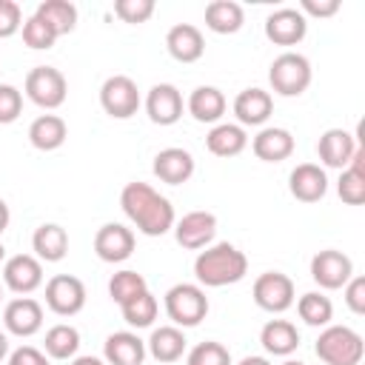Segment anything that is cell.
Here are the masks:
<instances>
[{
  "mask_svg": "<svg viewBox=\"0 0 365 365\" xmlns=\"http://www.w3.org/2000/svg\"><path fill=\"white\" fill-rule=\"evenodd\" d=\"M151 171H154L157 180H163V182H168V185H182V182H188L191 174H194V157H191V151L171 145V148L157 151Z\"/></svg>",
  "mask_w": 365,
  "mask_h": 365,
  "instance_id": "19",
  "label": "cell"
},
{
  "mask_svg": "<svg viewBox=\"0 0 365 365\" xmlns=\"http://www.w3.org/2000/svg\"><path fill=\"white\" fill-rule=\"evenodd\" d=\"M106 365H143L145 359V342L131 331H117L103 345Z\"/></svg>",
  "mask_w": 365,
  "mask_h": 365,
  "instance_id": "24",
  "label": "cell"
},
{
  "mask_svg": "<svg viewBox=\"0 0 365 365\" xmlns=\"http://www.w3.org/2000/svg\"><path fill=\"white\" fill-rule=\"evenodd\" d=\"M31 248L40 262H60L68 254V234L57 222H43L31 234Z\"/></svg>",
  "mask_w": 365,
  "mask_h": 365,
  "instance_id": "23",
  "label": "cell"
},
{
  "mask_svg": "<svg viewBox=\"0 0 365 365\" xmlns=\"http://www.w3.org/2000/svg\"><path fill=\"white\" fill-rule=\"evenodd\" d=\"M23 111V91L11 83H0V125H9Z\"/></svg>",
  "mask_w": 365,
  "mask_h": 365,
  "instance_id": "39",
  "label": "cell"
},
{
  "mask_svg": "<svg viewBox=\"0 0 365 365\" xmlns=\"http://www.w3.org/2000/svg\"><path fill=\"white\" fill-rule=\"evenodd\" d=\"M94 254L103 262H125L134 254V231L123 222H106L94 234Z\"/></svg>",
  "mask_w": 365,
  "mask_h": 365,
  "instance_id": "11",
  "label": "cell"
},
{
  "mask_svg": "<svg viewBox=\"0 0 365 365\" xmlns=\"http://www.w3.org/2000/svg\"><path fill=\"white\" fill-rule=\"evenodd\" d=\"M165 48L177 63H197L205 51V37L191 23H177L165 34Z\"/></svg>",
  "mask_w": 365,
  "mask_h": 365,
  "instance_id": "20",
  "label": "cell"
},
{
  "mask_svg": "<svg viewBox=\"0 0 365 365\" xmlns=\"http://www.w3.org/2000/svg\"><path fill=\"white\" fill-rule=\"evenodd\" d=\"M9 220H11V211H9L6 200H0V237H3V231L9 228Z\"/></svg>",
  "mask_w": 365,
  "mask_h": 365,
  "instance_id": "45",
  "label": "cell"
},
{
  "mask_svg": "<svg viewBox=\"0 0 365 365\" xmlns=\"http://www.w3.org/2000/svg\"><path fill=\"white\" fill-rule=\"evenodd\" d=\"M185 365H231V354L222 342L205 339V342H200L188 351Z\"/></svg>",
  "mask_w": 365,
  "mask_h": 365,
  "instance_id": "38",
  "label": "cell"
},
{
  "mask_svg": "<svg viewBox=\"0 0 365 365\" xmlns=\"http://www.w3.org/2000/svg\"><path fill=\"white\" fill-rule=\"evenodd\" d=\"M71 365H106L103 359H97V356H74L71 359Z\"/></svg>",
  "mask_w": 365,
  "mask_h": 365,
  "instance_id": "46",
  "label": "cell"
},
{
  "mask_svg": "<svg viewBox=\"0 0 365 365\" xmlns=\"http://www.w3.org/2000/svg\"><path fill=\"white\" fill-rule=\"evenodd\" d=\"M0 305H3V285H0Z\"/></svg>",
  "mask_w": 365,
  "mask_h": 365,
  "instance_id": "51",
  "label": "cell"
},
{
  "mask_svg": "<svg viewBox=\"0 0 365 365\" xmlns=\"http://www.w3.org/2000/svg\"><path fill=\"white\" fill-rule=\"evenodd\" d=\"M237 365H271L265 356H242Z\"/></svg>",
  "mask_w": 365,
  "mask_h": 365,
  "instance_id": "47",
  "label": "cell"
},
{
  "mask_svg": "<svg viewBox=\"0 0 365 365\" xmlns=\"http://www.w3.org/2000/svg\"><path fill=\"white\" fill-rule=\"evenodd\" d=\"M100 106L114 120H128L140 108V88L131 77L114 74L100 86Z\"/></svg>",
  "mask_w": 365,
  "mask_h": 365,
  "instance_id": "7",
  "label": "cell"
},
{
  "mask_svg": "<svg viewBox=\"0 0 365 365\" xmlns=\"http://www.w3.org/2000/svg\"><path fill=\"white\" fill-rule=\"evenodd\" d=\"M120 311H123V319H125L131 328H148V325L157 319L160 302H157V297L145 288V291H140L137 297L125 299V302L120 305Z\"/></svg>",
  "mask_w": 365,
  "mask_h": 365,
  "instance_id": "35",
  "label": "cell"
},
{
  "mask_svg": "<svg viewBox=\"0 0 365 365\" xmlns=\"http://www.w3.org/2000/svg\"><path fill=\"white\" fill-rule=\"evenodd\" d=\"M308 34V17L299 9H277L265 17V37L277 46H297Z\"/></svg>",
  "mask_w": 365,
  "mask_h": 365,
  "instance_id": "12",
  "label": "cell"
},
{
  "mask_svg": "<svg viewBox=\"0 0 365 365\" xmlns=\"http://www.w3.org/2000/svg\"><path fill=\"white\" fill-rule=\"evenodd\" d=\"M311 63L299 51H282L268 68V83L279 97H299L311 86Z\"/></svg>",
  "mask_w": 365,
  "mask_h": 365,
  "instance_id": "4",
  "label": "cell"
},
{
  "mask_svg": "<svg viewBox=\"0 0 365 365\" xmlns=\"http://www.w3.org/2000/svg\"><path fill=\"white\" fill-rule=\"evenodd\" d=\"M356 148H359L356 137L351 131H345V128H328L319 137V143H317V154H319L322 165L339 168V171L351 163V157L356 154Z\"/></svg>",
  "mask_w": 365,
  "mask_h": 365,
  "instance_id": "18",
  "label": "cell"
},
{
  "mask_svg": "<svg viewBox=\"0 0 365 365\" xmlns=\"http://www.w3.org/2000/svg\"><path fill=\"white\" fill-rule=\"evenodd\" d=\"M46 305L57 317H74L86 305V285L74 274H54L46 282Z\"/></svg>",
  "mask_w": 365,
  "mask_h": 365,
  "instance_id": "9",
  "label": "cell"
},
{
  "mask_svg": "<svg viewBox=\"0 0 365 365\" xmlns=\"http://www.w3.org/2000/svg\"><path fill=\"white\" fill-rule=\"evenodd\" d=\"M299 11L311 17H334L339 11V0H299Z\"/></svg>",
  "mask_w": 365,
  "mask_h": 365,
  "instance_id": "44",
  "label": "cell"
},
{
  "mask_svg": "<svg viewBox=\"0 0 365 365\" xmlns=\"http://www.w3.org/2000/svg\"><path fill=\"white\" fill-rule=\"evenodd\" d=\"M182 94L171 83H157L145 94V114L154 125H174L182 117Z\"/></svg>",
  "mask_w": 365,
  "mask_h": 365,
  "instance_id": "15",
  "label": "cell"
},
{
  "mask_svg": "<svg viewBox=\"0 0 365 365\" xmlns=\"http://www.w3.org/2000/svg\"><path fill=\"white\" fill-rule=\"evenodd\" d=\"M185 334L182 328L177 325H160L151 331L148 342H145V351L157 359V362H177L182 354H185Z\"/></svg>",
  "mask_w": 365,
  "mask_h": 365,
  "instance_id": "29",
  "label": "cell"
},
{
  "mask_svg": "<svg viewBox=\"0 0 365 365\" xmlns=\"http://www.w3.org/2000/svg\"><path fill=\"white\" fill-rule=\"evenodd\" d=\"M3 282L14 294H31L43 285V262L34 254H14L3 262Z\"/></svg>",
  "mask_w": 365,
  "mask_h": 365,
  "instance_id": "14",
  "label": "cell"
},
{
  "mask_svg": "<svg viewBox=\"0 0 365 365\" xmlns=\"http://www.w3.org/2000/svg\"><path fill=\"white\" fill-rule=\"evenodd\" d=\"M282 365H305V362H299V359H285Z\"/></svg>",
  "mask_w": 365,
  "mask_h": 365,
  "instance_id": "49",
  "label": "cell"
},
{
  "mask_svg": "<svg viewBox=\"0 0 365 365\" xmlns=\"http://www.w3.org/2000/svg\"><path fill=\"white\" fill-rule=\"evenodd\" d=\"M294 134L288 128H279V125H268V128H259V134L251 140V151L257 160L262 163H282L294 154Z\"/></svg>",
  "mask_w": 365,
  "mask_h": 365,
  "instance_id": "21",
  "label": "cell"
},
{
  "mask_svg": "<svg viewBox=\"0 0 365 365\" xmlns=\"http://www.w3.org/2000/svg\"><path fill=\"white\" fill-rule=\"evenodd\" d=\"M248 274V257L231 245V242H217L208 245L205 251L197 254L194 259V277L205 288H222L234 285Z\"/></svg>",
  "mask_w": 365,
  "mask_h": 365,
  "instance_id": "2",
  "label": "cell"
},
{
  "mask_svg": "<svg viewBox=\"0 0 365 365\" xmlns=\"http://www.w3.org/2000/svg\"><path fill=\"white\" fill-rule=\"evenodd\" d=\"M297 314H299V319L305 325L325 328L334 319V302L325 294H319V291H308V294H302L297 299Z\"/></svg>",
  "mask_w": 365,
  "mask_h": 365,
  "instance_id": "33",
  "label": "cell"
},
{
  "mask_svg": "<svg viewBox=\"0 0 365 365\" xmlns=\"http://www.w3.org/2000/svg\"><path fill=\"white\" fill-rule=\"evenodd\" d=\"M120 205H123L125 217L137 225V231L145 237H163L177 222L171 200L140 180L125 182V188L120 191Z\"/></svg>",
  "mask_w": 365,
  "mask_h": 365,
  "instance_id": "1",
  "label": "cell"
},
{
  "mask_svg": "<svg viewBox=\"0 0 365 365\" xmlns=\"http://www.w3.org/2000/svg\"><path fill=\"white\" fill-rule=\"evenodd\" d=\"M148 288V282H145V277L143 274H137V271H117L111 279H108V297L117 302V305H123L125 299H131V297H137L140 291H145Z\"/></svg>",
  "mask_w": 365,
  "mask_h": 365,
  "instance_id": "36",
  "label": "cell"
},
{
  "mask_svg": "<svg viewBox=\"0 0 365 365\" xmlns=\"http://www.w3.org/2000/svg\"><path fill=\"white\" fill-rule=\"evenodd\" d=\"M254 302L268 314H282L294 305V279L282 271H265L254 279Z\"/></svg>",
  "mask_w": 365,
  "mask_h": 365,
  "instance_id": "8",
  "label": "cell"
},
{
  "mask_svg": "<svg viewBox=\"0 0 365 365\" xmlns=\"http://www.w3.org/2000/svg\"><path fill=\"white\" fill-rule=\"evenodd\" d=\"M188 114L197 120V123H217L225 108H228V100L225 94L217 88V86H197L191 94H188V103H185Z\"/></svg>",
  "mask_w": 365,
  "mask_h": 365,
  "instance_id": "25",
  "label": "cell"
},
{
  "mask_svg": "<svg viewBox=\"0 0 365 365\" xmlns=\"http://www.w3.org/2000/svg\"><path fill=\"white\" fill-rule=\"evenodd\" d=\"M54 40H57V31H54L43 17L31 14V17L23 20V43H26L29 48H37V51H40V48H51Z\"/></svg>",
  "mask_w": 365,
  "mask_h": 365,
  "instance_id": "37",
  "label": "cell"
},
{
  "mask_svg": "<svg viewBox=\"0 0 365 365\" xmlns=\"http://www.w3.org/2000/svg\"><path fill=\"white\" fill-rule=\"evenodd\" d=\"M342 291H345V305L354 311V314H365V277H351L345 285H342Z\"/></svg>",
  "mask_w": 365,
  "mask_h": 365,
  "instance_id": "42",
  "label": "cell"
},
{
  "mask_svg": "<svg viewBox=\"0 0 365 365\" xmlns=\"http://www.w3.org/2000/svg\"><path fill=\"white\" fill-rule=\"evenodd\" d=\"M3 257H6V248H3V242H0V262H3Z\"/></svg>",
  "mask_w": 365,
  "mask_h": 365,
  "instance_id": "50",
  "label": "cell"
},
{
  "mask_svg": "<svg viewBox=\"0 0 365 365\" xmlns=\"http://www.w3.org/2000/svg\"><path fill=\"white\" fill-rule=\"evenodd\" d=\"M165 314L177 328H194L208 314V297L194 282H177L165 291Z\"/></svg>",
  "mask_w": 365,
  "mask_h": 365,
  "instance_id": "5",
  "label": "cell"
},
{
  "mask_svg": "<svg viewBox=\"0 0 365 365\" xmlns=\"http://www.w3.org/2000/svg\"><path fill=\"white\" fill-rule=\"evenodd\" d=\"M23 29V9L14 0H0V40Z\"/></svg>",
  "mask_w": 365,
  "mask_h": 365,
  "instance_id": "41",
  "label": "cell"
},
{
  "mask_svg": "<svg viewBox=\"0 0 365 365\" xmlns=\"http://www.w3.org/2000/svg\"><path fill=\"white\" fill-rule=\"evenodd\" d=\"M26 97L40 106V108H60L66 103V94H68V83L63 77L60 68L54 66H34L29 74H26Z\"/></svg>",
  "mask_w": 365,
  "mask_h": 365,
  "instance_id": "6",
  "label": "cell"
},
{
  "mask_svg": "<svg viewBox=\"0 0 365 365\" xmlns=\"http://www.w3.org/2000/svg\"><path fill=\"white\" fill-rule=\"evenodd\" d=\"M3 325L14 336H34L43 328V305L31 297H17L3 308Z\"/></svg>",
  "mask_w": 365,
  "mask_h": 365,
  "instance_id": "16",
  "label": "cell"
},
{
  "mask_svg": "<svg viewBox=\"0 0 365 365\" xmlns=\"http://www.w3.org/2000/svg\"><path fill=\"white\" fill-rule=\"evenodd\" d=\"M114 14L123 23H145L154 14V0H117Z\"/></svg>",
  "mask_w": 365,
  "mask_h": 365,
  "instance_id": "40",
  "label": "cell"
},
{
  "mask_svg": "<svg viewBox=\"0 0 365 365\" xmlns=\"http://www.w3.org/2000/svg\"><path fill=\"white\" fill-rule=\"evenodd\" d=\"M274 111V97L265 88H242L234 97V114L240 125H262Z\"/></svg>",
  "mask_w": 365,
  "mask_h": 365,
  "instance_id": "22",
  "label": "cell"
},
{
  "mask_svg": "<svg viewBox=\"0 0 365 365\" xmlns=\"http://www.w3.org/2000/svg\"><path fill=\"white\" fill-rule=\"evenodd\" d=\"M66 137H68V125L57 114H40L29 125V143L37 151H54L66 143Z\"/></svg>",
  "mask_w": 365,
  "mask_h": 365,
  "instance_id": "30",
  "label": "cell"
},
{
  "mask_svg": "<svg viewBox=\"0 0 365 365\" xmlns=\"http://www.w3.org/2000/svg\"><path fill=\"white\" fill-rule=\"evenodd\" d=\"M34 14L43 17L57 31V37L74 31V26H77V6L68 3V0H43Z\"/></svg>",
  "mask_w": 365,
  "mask_h": 365,
  "instance_id": "34",
  "label": "cell"
},
{
  "mask_svg": "<svg viewBox=\"0 0 365 365\" xmlns=\"http://www.w3.org/2000/svg\"><path fill=\"white\" fill-rule=\"evenodd\" d=\"M214 234H217V217L211 211H188L182 214V220L174 222V237L188 251L208 248Z\"/></svg>",
  "mask_w": 365,
  "mask_h": 365,
  "instance_id": "13",
  "label": "cell"
},
{
  "mask_svg": "<svg viewBox=\"0 0 365 365\" xmlns=\"http://www.w3.org/2000/svg\"><path fill=\"white\" fill-rule=\"evenodd\" d=\"M314 351L325 365H359L365 354V342L348 325H325L317 336Z\"/></svg>",
  "mask_w": 365,
  "mask_h": 365,
  "instance_id": "3",
  "label": "cell"
},
{
  "mask_svg": "<svg viewBox=\"0 0 365 365\" xmlns=\"http://www.w3.org/2000/svg\"><path fill=\"white\" fill-rule=\"evenodd\" d=\"M80 348V331L68 322H57L46 331V339H43V354L51 356V359H74Z\"/></svg>",
  "mask_w": 365,
  "mask_h": 365,
  "instance_id": "32",
  "label": "cell"
},
{
  "mask_svg": "<svg viewBox=\"0 0 365 365\" xmlns=\"http://www.w3.org/2000/svg\"><path fill=\"white\" fill-rule=\"evenodd\" d=\"M9 365H48V356L34 345H20L17 351L9 354Z\"/></svg>",
  "mask_w": 365,
  "mask_h": 365,
  "instance_id": "43",
  "label": "cell"
},
{
  "mask_svg": "<svg viewBox=\"0 0 365 365\" xmlns=\"http://www.w3.org/2000/svg\"><path fill=\"white\" fill-rule=\"evenodd\" d=\"M245 23V11L237 0H211L205 6V26L214 34H234Z\"/></svg>",
  "mask_w": 365,
  "mask_h": 365,
  "instance_id": "31",
  "label": "cell"
},
{
  "mask_svg": "<svg viewBox=\"0 0 365 365\" xmlns=\"http://www.w3.org/2000/svg\"><path fill=\"white\" fill-rule=\"evenodd\" d=\"M245 145H248V134L240 123H217L205 134V148L214 157H237L245 151Z\"/></svg>",
  "mask_w": 365,
  "mask_h": 365,
  "instance_id": "27",
  "label": "cell"
},
{
  "mask_svg": "<svg viewBox=\"0 0 365 365\" xmlns=\"http://www.w3.org/2000/svg\"><path fill=\"white\" fill-rule=\"evenodd\" d=\"M259 342L265 348V354L274 356H291L299 348V331L294 322L288 319H268L259 331Z\"/></svg>",
  "mask_w": 365,
  "mask_h": 365,
  "instance_id": "26",
  "label": "cell"
},
{
  "mask_svg": "<svg viewBox=\"0 0 365 365\" xmlns=\"http://www.w3.org/2000/svg\"><path fill=\"white\" fill-rule=\"evenodd\" d=\"M365 148L359 145L356 154L351 157V163L342 168L339 180H336V194L342 202L348 205H362L365 202Z\"/></svg>",
  "mask_w": 365,
  "mask_h": 365,
  "instance_id": "28",
  "label": "cell"
},
{
  "mask_svg": "<svg viewBox=\"0 0 365 365\" xmlns=\"http://www.w3.org/2000/svg\"><path fill=\"white\" fill-rule=\"evenodd\" d=\"M288 191L299 202H319L328 194V174L317 163H299L288 174Z\"/></svg>",
  "mask_w": 365,
  "mask_h": 365,
  "instance_id": "17",
  "label": "cell"
},
{
  "mask_svg": "<svg viewBox=\"0 0 365 365\" xmlns=\"http://www.w3.org/2000/svg\"><path fill=\"white\" fill-rule=\"evenodd\" d=\"M311 277L319 288L325 291H336L342 288L351 277H354V262L348 254L336 251V248H325V251H317L314 259H311Z\"/></svg>",
  "mask_w": 365,
  "mask_h": 365,
  "instance_id": "10",
  "label": "cell"
},
{
  "mask_svg": "<svg viewBox=\"0 0 365 365\" xmlns=\"http://www.w3.org/2000/svg\"><path fill=\"white\" fill-rule=\"evenodd\" d=\"M9 356V336H6V331H0V359H6Z\"/></svg>",
  "mask_w": 365,
  "mask_h": 365,
  "instance_id": "48",
  "label": "cell"
}]
</instances>
